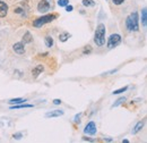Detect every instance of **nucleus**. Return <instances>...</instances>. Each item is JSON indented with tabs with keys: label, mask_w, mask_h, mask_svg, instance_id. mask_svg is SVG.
<instances>
[{
	"label": "nucleus",
	"mask_w": 147,
	"mask_h": 143,
	"mask_svg": "<svg viewBox=\"0 0 147 143\" xmlns=\"http://www.w3.org/2000/svg\"><path fill=\"white\" fill-rule=\"evenodd\" d=\"M121 40H122V37L120 34H111L109 36V39H108V48L109 49H112V48H115L117 46H119L120 43H121Z\"/></svg>",
	"instance_id": "nucleus-4"
},
{
	"label": "nucleus",
	"mask_w": 147,
	"mask_h": 143,
	"mask_svg": "<svg viewBox=\"0 0 147 143\" xmlns=\"http://www.w3.org/2000/svg\"><path fill=\"white\" fill-rule=\"evenodd\" d=\"M22 136H23V134L19 132V133H15V134H13V138L14 139H16V140H19V139H22Z\"/></svg>",
	"instance_id": "nucleus-23"
},
{
	"label": "nucleus",
	"mask_w": 147,
	"mask_h": 143,
	"mask_svg": "<svg viewBox=\"0 0 147 143\" xmlns=\"http://www.w3.org/2000/svg\"><path fill=\"white\" fill-rule=\"evenodd\" d=\"M43 71H44L43 65H37V66H35V67L32 69V75H33V77H35V78H36L40 74H42V72Z\"/></svg>",
	"instance_id": "nucleus-10"
},
{
	"label": "nucleus",
	"mask_w": 147,
	"mask_h": 143,
	"mask_svg": "<svg viewBox=\"0 0 147 143\" xmlns=\"http://www.w3.org/2000/svg\"><path fill=\"white\" fill-rule=\"evenodd\" d=\"M34 105H30V104H18V105H11L10 110H15V109H23V108H33Z\"/></svg>",
	"instance_id": "nucleus-11"
},
{
	"label": "nucleus",
	"mask_w": 147,
	"mask_h": 143,
	"mask_svg": "<svg viewBox=\"0 0 147 143\" xmlns=\"http://www.w3.org/2000/svg\"><path fill=\"white\" fill-rule=\"evenodd\" d=\"M144 127V121H139L135 127H134V129H132V134H137L138 132H140L142 131V128Z\"/></svg>",
	"instance_id": "nucleus-13"
},
{
	"label": "nucleus",
	"mask_w": 147,
	"mask_h": 143,
	"mask_svg": "<svg viewBox=\"0 0 147 143\" xmlns=\"http://www.w3.org/2000/svg\"><path fill=\"white\" fill-rule=\"evenodd\" d=\"M53 104H55V105H60V104H61V100H60V99H55V100H53Z\"/></svg>",
	"instance_id": "nucleus-27"
},
{
	"label": "nucleus",
	"mask_w": 147,
	"mask_h": 143,
	"mask_svg": "<svg viewBox=\"0 0 147 143\" xmlns=\"http://www.w3.org/2000/svg\"><path fill=\"white\" fill-rule=\"evenodd\" d=\"M73 9H74V7L71 6V5H67L66 6V10L68 12V13H70V12H73Z\"/></svg>",
	"instance_id": "nucleus-26"
},
{
	"label": "nucleus",
	"mask_w": 147,
	"mask_h": 143,
	"mask_svg": "<svg viewBox=\"0 0 147 143\" xmlns=\"http://www.w3.org/2000/svg\"><path fill=\"white\" fill-rule=\"evenodd\" d=\"M126 101V98L125 97H121V98H119L113 105H112V108H114V107H118V106H120V105H122L123 102Z\"/></svg>",
	"instance_id": "nucleus-18"
},
{
	"label": "nucleus",
	"mask_w": 147,
	"mask_h": 143,
	"mask_svg": "<svg viewBox=\"0 0 147 143\" xmlns=\"http://www.w3.org/2000/svg\"><path fill=\"white\" fill-rule=\"evenodd\" d=\"M65 114V111L62 109H55V110H51L49 112L45 114V117L47 118H55V117H60Z\"/></svg>",
	"instance_id": "nucleus-8"
},
{
	"label": "nucleus",
	"mask_w": 147,
	"mask_h": 143,
	"mask_svg": "<svg viewBox=\"0 0 147 143\" xmlns=\"http://www.w3.org/2000/svg\"><path fill=\"white\" fill-rule=\"evenodd\" d=\"M126 27L129 32L139 31V16L137 12H134L126 19Z\"/></svg>",
	"instance_id": "nucleus-2"
},
{
	"label": "nucleus",
	"mask_w": 147,
	"mask_h": 143,
	"mask_svg": "<svg viewBox=\"0 0 147 143\" xmlns=\"http://www.w3.org/2000/svg\"><path fill=\"white\" fill-rule=\"evenodd\" d=\"M112 2H113L114 5H118V6H119V5H122V3L125 2V0H112Z\"/></svg>",
	"instance_id": "nucleus-24"
},
{
	"label": "nucleus",
	"mask_w": 147,
	"mask_h": 143,
	"mask_svg": "<svg viewBox=\"0 0 147 143\" xmlns=\"http://www.w3.org/2000/svg\"><path fill=\"white\" fill-rule=\"evenodd\" d=\"M14 12H15L16 14H19V13H22V12H23V9H22V8H16Z\"/></svg>",
	"instance_id": "nucleus-28"
},
{
	"label": "nucleus",
	"mask_w": 147,
	"mask_h": 143,
	"mask_svg": "<svg viewBox=\"0 0 147 143\" xmlns=\"http://www.w3.org/2000/svg\"><path fill=\"white\" fill-rule=\"evenodd\" d=\"M80 116H82V112H80V114H78V115H76V116H75L74 122H75V123H79V118H80Z\"/></svg>",
	"instance_id": "nucleus-25"
},
{
	"label": "nucleus",
	"mask_w": 147,
	"mask_h": 143,
	"mask_svg": "<svg viewBox=\"0 0 147 143\" xmlns=\"http://www.w3.org/2000/svg\"><path fill=\"white\" fill-rule=\"evenodd\" d=\"M13 50L17 54H25V43H23V42H16L13 46Z\"/></svg>",
	"instance_id": "nucleus-7"
},
{
	"label": "nucleus",
	"mask_w": 147,
	"mask_h": 143,
	"mask_svg": "<svg viewBox=\"0 0 147 143\" xmlns=\"http://www.w3.org/2000/svg\"><path fill=\"white\" fill-rule=\"evenodd\" d=\"M8 14V5L5 1L0 0V18H3Z\"/></svg>",
	"instance_id": "nucleus-9"
},
{
	"label": "nucleus",
	"mask_w": 147,
	"mask_h": 143,
	"mask_svg": "<svg viewBox=\"0 0 147 143\" xmlns=\"http://www.w3.org/2000/svg\"><path fill=\"white\" fill-rule=\"evenodd\" d=\"M70 36H71L70 33H68V32H62V33L59 34V40H60V42H66Z\"/></svg>",
	"instance_id": "nucleus-15"
},
{
	"label": "nucleus",
	"mask_w": 147,
	"mask_h": 143,
	"mask_svg": "<svg viewBox=\"0 0 147 143\" xmlns=\"http://www.w3.org/2000/svg\"><path fill=\"white\" fill-rule=\"evenodd\" d=\"M51 0H41L37 5V12L40 13H48L51 9Z\"/></svg>",
	"instance_id": "nucleus-5"
},
{
	"label": "nucleus",
	"mask_w": 147,
	"mask_h": 143,
	"mask_svg": "<svg viewBox=\"0 0 147 143\" xmlns=\"http://www.w3.org/2000/svg\"><path fill=\"white\" fill-rule=\"evenodd\" d=\"M127 90H128V86H123V88H121V89L114 90L112 93H113V94H120V93H123V92H126Z\"/></svg>",
	"instance_id": "nucleus-20"
},
{
	"label": "nucleus",
	"mask_w": 147,
	"mask_h": 143,
	"mask_svg": "<svg viewBox=\"0 0 147 143\" xmlns=\"http://www.w3.org/2000/svg\"><path fill=\"white\" fill-rule=\"evenodd\" d=\"M91 52H92V47L91 46H86L83 49V54H90Z\"/></svg>",
	"instance_id": "nucleus-21"
},
{
	"label": "nucleus",
	"mask_w": 147,
	"mask_h": 143,
	"mask_svg": "<svg viewBox=\"0 0 147 143\" xmlns=\"http://www.w3.org/2000/svg\"><path fill=\"white\" fill-rule=\"evenodd\" d=\"M82 2H83V5L85 7H93V6H95V1L94 0H83Z\"/></svg>",
	"instance_id": "nucleus-19"
},
{
	"label": "nucleus",
	"mask_w": 147,
	"mask_h": 143,
	"mask_svg": "<svg viewBox=\"0 0 147 143\" xmlns=\"http://www.w3.org/2000/svg\"><path fill=\"white\" fill-rule=\"evenodd\" d=\"M27 100L26 99H23V98H16V99H11V100H9L8 102L10 104V105H18V104H24V102H26Z\"/></svg>",
	"instance_id": "nucleus-16"
},
{
	"label": "nucleus",
	"mask_w": 147,
	"mask_h": 143,
	"mask_svg": "<svg viewBox=\"0 0 147 143\" xmlns=\"http://www.w3.org/2000/svg\"><path fill=\"white\" fill-rule=\"evenodd\" d=\"M33 41V37L31 35V33L30 32H26L24 36H23V43H31Z\"/></svg>",
	"instance_id": "nucleus-17"
},
{
	"label": "nucleus",
	"mask_w": 147,
	"mask_h": 143,
	"mask_svg": "<svg viewBox=\"0 0 147 143\" xmlns=\"http://www.w3.org/2000/svg\"><path fill=\"white\" fill-rule=\"evenodd\" d=\"M122 143H129V141H128V140H123V141H122Z\"/></svg>",
	"instance_id": "nucleus-29"
},
{
	"label": "nucleus",
	"mask_w": 147,
	"mask_h": 143,
	"mask_svg": "<svg viewBox=\"0 0 147 143\" xmlns=\"http://www.w3.org/2000/svg\"><path fill=\"white\" fill-rule=\"evenodd\" d=\"M58 5L60 7H66L67 5H69V0H58Z\"/></svg>",
	"instance_id": "nucleus-22"
},
{
	"label": "nucleus",
	"mask_w": 147,
	"mask_h": 143,
	"mask_svg": "<svg viewBox=\"0 0 147 143\" xmlns=\"http://www.w3.org/2000/svg\"><path fill=\"white\" fill-rule=\"evenodd\" d=\"M142 25H143V27H146L147 26V9L146 8H143V9H142Z\"/></svg>",
	"instance_id": "nucleus-12"
},
{
	"label": "nucleus",
	"mask_w": 147,
	"mask_h": 143,
	"mask_svg": "<svg viewBox=\"0 0 147 143\" xmlns=\"http://www.w3.org/2000/svg\"><path fill=\"white\" fill-rule=\"evenodd\" d=\"M58 14H48V15H44V16H41V17L36 18V19H34L33 20V26L34 27H42L43 25H45V24H48V23H51V22H53L55 19L58 18Z\"/></svg>",
	"instance_id": "nucleus-3"
},
{
	"label": "nucleus",
	"mask_w": 147,
	"mask_h": 143,
	"mask_svg": "<svg viewBox=\"0 0 147 143\" xmlns=\"http://www.w3.org/2000/svg\"><path fill=\"white\" fill-rule=\"evenodd\" d=\"M96 132H97V128H96V124L94 122H90L84 128V133L87 135H95Z\"/></svg>",
	"instance_id": "nucleus-6"
},
{
	"label": "nucleus",
	"mask_w": 147,
	"mask_h": 143,
	"mask_svg": "<svg viewBox=\"0 0 147 143\" xmlns=\"http://www.w3.org/2000/svg\"><path fill=\"white\" fill-rule=\"evenodd\" d=\"M44 42H45V46H47L48 48H51V47H53V44H55L53 37L50 35H47L44 37Z\"/></svg>",
	"instance_id": "nucleus-14"
},
{
	"label": "nucleus",
	"mask_w": 147,
	"mask_h": 143,
	"mask_svg": "<svg viewBox=\"0 0 147 143\" xmlns=\"http://www.w3.org/2000/svg\"><path fill=\"white\" fill-rule=\"evenodd\" d=\"M105 33H107L105 25L103 23H100L96 26V30L94 33V42L96 43L97 47H103L105 44Z\"/></svg>",
	"instance_id": "nucleus-1"
}]
</instances>
